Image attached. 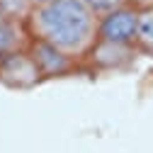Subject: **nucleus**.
<instances>
[{"mask_svg":"<svg viewBox=\"0 0 153 153\" xmlns=\"http://www.w3.org/2000/svg\"><path fill=\"white\" fill-rule=\"evenodd\" d=\"M27 51L32 53V59L36 61V66H39L44 80H51V78H66V75L75 73L80 68V63L71 59L68 53L53 49L44 42H36V39H29L27 44Z\"/></svg>","mask_w":153,"mask_h":153,"instance_id":"obj_5","label":"nucleus"},{"mask_svg":"<svg viewBox=\"0 0 153 153\" xmlns=\"http://www.w3.org/2000/svg\"><path fill=\"white\" fill-rule=\"evenodd\" d=\"M139 53L153 56V7L139 10V32H136Z\"/></svg>","mask_w":153,"mask_h":153,"instance_id":"obj_7","label":"nucleus"},{"mask_svg":"<svg viewBox=\"0 0 153 153\" xmlns=\"http://www.w3.org/2000/svg\"><path fill=\"white\" fill-rule=\"evenodd\" d=\"M136 32H139V10L131 5H122L100 17V39L105 42L136 46Z\"/></svg>","mask_w":153,"mask_h":153,"instance_id":"obj_4","label":"nucleus"},{"mask_svg":"<svg viewBox=\"0 0 153 153\" xmlns=\"http://www.w3.org/2000/svg\"><path fill=\"white\" fill-rule=\"evenodd\" d=\"M44 83V75L32 59V53L25 49L5 53L0 59V85L10 90H34L36 85Z\"/></svg>","mask_w":153,"mask_h":153,"instance_id":"obj_2","label":"nucleus"},{"mask_svg":"<svg viewBox=\"0 0 153 153\" xmlns=\"http://www.w3.org/2000/svg\"><path fill=\"white\" fill-rule=\"evenodd\" d=\"M29 39L68 53L80 66L100 39V17L83 0H49L32 5L25 15Z\"/></svg>","mask_w":153,"mask_h":153,"instance_id":"obj_1","label":"nucleus"},{"mask_svg":"<svg viewBox=\"0 0 153 153\" xmlns=\"http://www.w3.org/2000/svg\"><path fill=\"white\" fill-rule=\"evenodd\" d=\"M139 49L131 44H117V42H105L97 39V44L92 46L90 56L85 59V66L100 73H114V71H126L134 66V61L139 59Z\"/></svg>","mask_w":153,"mask_h":153,"instance_id":"obj_3","label":"nucleus"},{"mask_svg":"<svg viewBox=\"0 0 153 153\" xmlns=\"http://www.w3.org/2000/svg\"><path fill=\"white\" fill-rule=\"evenodd\" d=\"M39 3H49V0H29V5H39Z\"/></svg>","mask_w":153,"mask_h":153,"instance_id":"obj_10","label":"nucleus"},{"mask_svg":"<svg viewBox=\"0 0 153 153\" xmlns=\"http://www.w3.org/2000/svg\"><path fill=\"white\" fill-rule=\"evenodd\" d=\"M126 5L136 7V10H146V7H153V0H126Z\"/></svg>","mask_w":153,"mask_h":153,"instance_id":"obj_9","label":"nucleus"},{"mask_svg":"<svg viewBox=\"0 0 153 153\" xmlns=\"http://www.w3.org/2000/svg\"><path fill=\"white\" fill-rule=\"evenodd\" d=\"M29 44V34L25 29V20L0 12V56L20 51Z\"/></svg>","mask_w":153,"mask_h":153,"instance_id":"obj_6","label":"nucleus"},{"mask_svg":"<svg viewBox=\"0 0 153 153\" xmlns=\"http://www.w3.org/2000/svg\"><path fill=\"white\" fill-rule=\"evenodd\" d=\"M83 3H85L95 15H97V17H102V15L112 12V10H117V7L126 5V0H83Z\"/></svg>","mask_w":153,"mask_h":153,"instance_id":"obj_8","label":"nucleus"},{"mask_svg":"<svg viewBox=\"0 0 153 153\" xmlns=\"http://www.w3.org/2000/svg\"><path fill=\"white\" fill-rule=\"evenodd\" d=\"M0 59H3V56H0Z\"/></svg>","mask_w":153,"mask_h":153,"instance_id":"obj_11","label":"nucleus"}]
</instances>
